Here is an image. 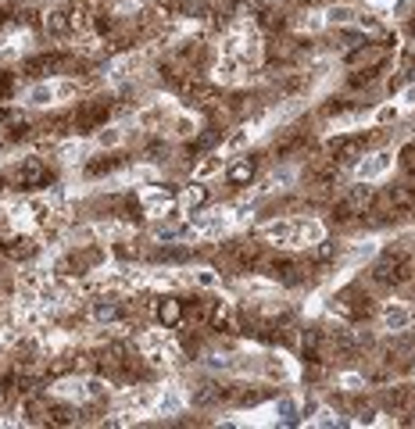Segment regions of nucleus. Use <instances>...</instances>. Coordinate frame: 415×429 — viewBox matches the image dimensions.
Here are the masks:
<instances>
[{
  "label": "nucleus",
  "mask_w": 415,
  "mask_h": 429,
  "mask_svg": "<svg viewBox=\"0 0 415 429\" xmlns=\"http://www.w3.org/2000/svg\"><path fill=\"white\" fill-rule=\"evenodd\" d=\"M411 272H415L411 254H408V250H397V247L383 250V258L373 265V279H376L380 286H401V283L411 279Z\"/></svg>",
  "instance_id": "obj_1"
},
{
  "label": "nucleus",
  "mask_w": 415,
  "mask_h": 429,
  "mask_svg": "<svg viewBox=\"0 0 415 429\" xmlns=\"http://www.w3.org/2000/svg\"><path fill=\"white\" fill-rule=\"evenodd\" d=\"M107 119H111V100L93 97V100H83L72 111V129L76 133H97V129L107 126Z\"/></svg>",
  "instance_id": "obj_2"
},
{
  "label": "nucleus",
  "mask_w": 415,
  "mask_h": 429,
  "mask_svg": "<svg viewBox=\"0 0 415 429\" xmlns=\"http://www.w3.org/2000/svg\"><path fill=\"white\" fill-rule=\"evenodd\" d=\"M333 311H340V315L351 318V322L369 318V315H373V297H369L362 286H344V290L333 297Z\"/></svg>",
  "instance_id": "obj_3"
},
{
  "label": "nucleus",
  "mask_w": 415,
  "mask_h": 429,
  "mask_svg": "<svg viewBox=\"0 0 415 429\" xmlns=\"http://www.w3.org/2000/svg\"><path fill=\"white\" fill-rule=\"evenodd\" d=\"M229 265L236 268V272H255V268L265 265V247L255 243V240H240L229 247Z\"/></svg>",
  "instance_id": "obj_4"
},
{
  "label": "nucleus",
  "mask_w": 415,
  "mask_h": 429,
  "mask_svg": "<svg viewBox=\"0 0 415 429\" xmlns=\"http://www.w3.org/2000/svg\"><path fill=\"white\" fill-rule=\"evenodd\" d=\"M265 272L272 276V279H279V283H301L305 279V268L293 261V258H286V254H265Z\"/></svg>",
  "instance_id": "obj_5"
},
{
  "label": "nucleus",
  "mask_w": 415,
  "mask_h": 429,
  "mask_svg": "<svg viewBox=\"0 0 415 429\" xmlns=\"http://www.w3.org/2000/svg\"><path fill=\"white\" fill-rule=\"evenodd\" d=\"M54 394L65 397V401H86V397H100L104 394V383L100 380H57L54 383Z\"/></svg>",
  "instance_id": "obj_6"
},
{
  "label": "nucleus",
  "mask_w": 415,
  "mask_h": 429,
  "mask_svg": "<svg viewBox=\"0 0 415 429\" xmlns=\"http://www.w3.org/2000/svg\"><path fill=\"white\" fill-rule=\"evenodd\" d=\"M369 136H340V140H329V157L337 165H347V161H358L362 150H366Z\"/></svg>",
  "instance_id": "obj_7"
},
{
  "label": "nucleus",
  "mask_w": 415,
  "mask_h": 429,
  "mask_svg": "<svg viewBox=\"0 0 415 429\" xmlns=\"http://www.w3.org/2000/svg\"><path fill=\"white\" fill-rule=\"evenodd\" d=\"M47 179H50V172H47V165H43L40 157H25L22 165L15 169V183H18V186H25V190L47 186Z\"/></svg>",
  "instance_id": "obj_8"
},
{
  "label": "nucleus",
  "mask_w": 415,
  "mask_h": 429,
  "mask_svg": "<svg viewBox=\"0 0 415 429\" xmlns=\"http://www.w3.org/2000/svg\"><path fill=\"white\" fill-rule=\"evenodd\" d=\"M62 65H65L62 54H33V58H25V61H22V72H25V75H33V79H40V75L57 72Z\"/></svg>",
  "instance_id": "obj_9"
},
{
  "label": "nucleus",
  "mask_w": 415,
  "mask_h": 429,
  "mask_svg": "<svg viewBox=\"0 0 415 429\" xmlns=\"http://www.w3.org/2000/svg\"><path fill=\"white\" fill-rule=\"evenodd\" d=\"M190 104L197 107V111H204V115H211V111H218V104H222V93H218V86H208V83H197L190 93Z\"/></svg>",
  "instance_id": "obj_10"
},
{
  "label": "nucleus",
  "mask_w": 415,
  "mask_h": 429,
  "mask_svg": "<svg viewBox=\"0 0 415 429\" xmlns=\"http://www.w3.org/2000/svg\"><path fill=\"white\" fill-rule=\"evenodd\" d=\"M308 147H312V136H308L305 129H290L286 136H279L276 154H279V157H293V154H301V150H308Z\"/></svg>",
  "instance_id": "obj_11"
},
{
  "label": "nucleus",
  "mask_w": 415,
  "mask_h": 429,
  "mask_svg": "<svg viewBox=\"0 0 415 429\" xmlns=\"http://www.w3.org/2000/svg\"><path fill=\"white\" fill-rule=\"evenodd\" d=\"M190 401H194L197 408H211V404H222V401H226V387H218V383L204 380V383H197V387L190 390Z\"/></svg>",
  "instance_id": "obj_12"
},
{
  "label": "nucleus",
  "mask_w": 415,
  "mask_h": 429,
  "mask_svg": "<svg viewBox=\"0 0 415 429\" xmlns=\"http://www.w3.org/2000/svg\"><path fill=\"white\" fill-rule=\"evenodd\" d=\"M36 250H40V243L33 236H11L4 243V258H11V261H29V258H36Z\"/></svg>",
  "instance_id": "obj_13"
},
{
  "label": "nucleus",
  "mask_w": 415,
  "mask_h": 429,
  "mask_svg": "<svg viewBox=\"0 0 415 429\" xmlns=\"http://www.w3.org/2000/svg\"><path fill=\"white\" fill-rule=\"evenodd\" d=\"M47 32L50 36H72L76 32V22H72V11H65V8H54L50 15H47Z\"/></svg>",
  "instance_id": "obj_14"
},
{
  "label": "nucleus",
  "mask_w": 415,
  "mask_h": 429,
  "mask_svg": "<svg viewBox=\"0 0 415 429\" xmlns=\"http://www.w3.org/2000/svg\"><path fill=\"white\" fill-rule=\"evenodd\" d=\"M383 404L394 411H411L415 408V387H390L383 394Z\"/></svg>",
  "instance_id": "obj_15"
},
{
  "label": "nucleus",
  "mask_w": 415,
  "mask_h": 429,
  "mask_svg": "<svg viewBox=\"0 0 415 429\" xmlns=\"http://www.w3.org/2000/svg\"><path fill=\"white\" fill-rule=\"evenodd\" d=\"M255 172H258V157H244V161H236V165L226 169V179H229L233 186H244V183L255 179Z\"/></svg>",
  "instance_id": "obj_16"
},
{
  "label": "nucleus",
  "mask_w": 415,
  "mask_h": 429,
  "mask_svg": "<svg viewBox=\"0 0 415 429\" xmlns=\"http://www.w3.org/2000/svg\"><path fill=\"white\" fill-rule=\"evenodd\" d=\"M344 200H347L354 211H358V214H369V211H373V204H376V193H373L369 186H351Z\"/></svg>",
  "instance_id": "obj_17"
},
{
  "label": "nucleus",
  "mask_w": 415,
  "mask_h": 429,
  "mask_svg": "<svg viewBox=\"0 0 415 429\" xmlns=\"http://www.w3.org/2000/svg\"><path fill=\"white\" fill-rule=\"evenodd\" d=\"M115 169H118V157H115V154H97V157H90V161H86V176H93V179L111 176Z\"/></svg>",
  "instance_id": "obj_18"
},
{
  "label": "nucleus",
  "mask_w": 415,
  "mask_h": 429,
  "mask_svg": "<svg viewBox=\"0 0 415 429\" xmlns=\"http://www.w3.org/2000/svg\"><path fill=\"white\" fill-rule=\"evenodd\" d=\"M183 315H187V311H183L180 301H161V304H158V318H161V326H168V330H172V326H180Z\"/></svg>",
  "instance_id": "obj_19"
},
{
  "label": "nucleus",
  "mask_w": 415,
  "mask_h": 429,
  "mask_svg": "<svg viewBox=\"0 0 415 429\" xmlns=\"http://www.w3.org/2000/svg\"><path fill=\"white\" fill-rule=\"evenodd\" d=\"M54 100H57V93H54V86H47V83L33 86L29 97H25V104H33V107H47V104H54Z\"/></svg>",
  "instance_id": "obj_20"
},
{
  "label": "nucleus",
  "mask_w": 415,
  "mask_h": 429,
  "mask_svg": "<svg viewBox=\"0 0 415 429\" xmlns=\"http://www.w3.org/2000/svg\"><path fill=\"white\" fill-rule=\"evenodd\" d=\"M333 258H337V247H333L329 240H322V243L312 247V258H308V261H312V268H322V265H329Z\"/></svg>",
  "instance_id": "obj_21"
},
{
  "label": "nucleus",
  "mask_w": 415,
  "mask_h": 429,
  "mask_svg": "<svg viewBox=\"0 0 415 429\" xmlns=\"http://www.w3.org/2000/svg\"><path fill=\"white\" fill-rule=\"evenodd\" d=\"M180 404H183V401H180V394H175V390L168 387V390L158 397V404H154V408H158V415H175V411H180Z\"/></svg>",
  "instance_id": "obj_22"
},
{
  "label": "nucleus",
  "mask_w": 415,
  "mask_h": 429,
  "mask_svg": "<svg viewBox=\"0 0 415 429\" xmlns=\"http://www.w3.org/2000/svg\"><path fill=\"white\" fill-rule=\"evenodd\" d=\"M329 214H333V226H351L358 211H354L347 200H340V204H333V211H329Z\"/></svg>",
  "instance_id": "obj_23"
},
{
  "label": "nucleus",
  "mask_w": 415,
  "mask_h": 429,
  "mask_svg": "<svg viewBox=\"0 0 415 429\" xmlns=\"http://www.w3.org/2000/svg\"><path fill=\"white\" fill-rule=\"evenodd\" d=\"M204 200H208V190H204V186H190V190L183 193V207H187V211H197Z\"/></svg>",
  "instance_id": "obj_24"
},
{
  "label": "nucleus",
  "mask_w": 415,
  "mask_h": 429,
  "mask_svg": "<svg viewBox=\"0 0 415 429\" xmlns=\"http://www.w3.org/2000/svg\"><path fill=\"white\" fill-rule=\"evenodd\" d=\"M218 169H222V157H215V154H211L208 161H201V165L194 169V176H197V179H208V176H215Z\"/></svg>",
  "instance_id": "obj_25"
},
{
  "label": "nucleus",
  "mask_w": 415,
  "mask_h": 429,
  "mask_svg": "<svg viewBox=\"0 0 415 429\" xmlns=\"http://www.w3.org/2000/svg\"><path fill=\"white\" fill-rule=\"evenodd\" d=\"M401 169H404V172L415 179V140L401 147Z\"/></svg>",
  "instance_id": "obj_26"
},
{
  "label": "nucleus",
  "mask_w": 415,
  "mask_h": 429,
  "mask_svg": "<svg viewBox=\"0 0 415 429\" xmlns=\"http://www.w3.org/2000/svg\"><path fill=\"white\" fill-rule=\"evenodd\" d=\"M122 140H126V129H122V126H111V129L100 133V143H104V147H115V143H122Z\"/></svg>",
  "instance_id": "obj_27"
},
{
  "label": "nucleus",
  "mask_w": 415,
  "mask_h": 429,
  "mask_svg": "<svg viewBox=\"0 0 415 429\" xmlns=\"http://www.w3.org/2000/svg\"><path fill=\"white\" fill-rule=\"evenodd\" d=\"M11 97H15V75L0 72V100H11Z\"/></svg>",
  "instance_id": "obj_28"
},
{
  "label": "nucleus",
  "mask_w": 415,
  "mask_h": 429,
  "mask_svg": "<svg viewBox=\"0 0 415 429\" xmlns=\"http://www.w3.org/2000/svg\"><path fill=\"white\" fill-rule=\"evenodd\" d=\"M383 318H387V326L394 330V326H404V322H408V311H404V308H387Z\"/></svg>",
  "instance_id": "obj_29"
},
{
  "label": "nucleus",
  "mask_w": 415,
  "mask_h": 429,
  "mask_svg": "<svg viewBox=\"0 0 415 429\" xmlns=\"http://www.w3.org/2000/svg\"><path fill=\"white\" fill-rule=\"evenodd\" d=\"M383 169H387V157L380 154L376 161H366V165H362V176H380Z\"/></svg>",
  "instance_id": "obj_30"
},
{
  "label": "nucleus",
  "mask_w": 415,
  "mask_h": 429,
  "mask_svg": "<svg viewBox=\"0 0 415 429\" xmlns=\"http://www.w3.org/2000/svg\"><path fill=\"white\" fill-rule=\"evenodd\" d=\"M122 311H118V304H97V318L100 322H111V318H118Z\"/></svg>",
  "instance_id": "obj_31"
},
{
  "label": "nucleus",
  "mask_w": 415,
  "mask_h": 429,
  "mask_svg": "<svg viewBox=\"0 0 415 429\" xmlns=\"http://www.w3.org/2000/svg\"><path fill=\"white\" fill-rule=\"evenodd\" d=\"M54 93H57V100H69V97H76V93H79V86H76V83H57V86H54Z\"/></svg>",
  "instance_id": "obj_32"
},
{
  "label": "nucleus",
  "mask_w": 415,
  "mask_h": 429,
  "mask_svg": "<svg viewBox=\"0 0 415 429\" xmlns=\"http://www.w3.org/2000/svg\"><path fill=\"white\" fill-rule=\"evenodd\" d=\"M344 111H347V100H333L322 107V115H344Z\"/></svg>",
  "instance_id": "obj_33"
},
{
  "label": "nucleus",
  "mask_w": 415,
  "mask_h": 429,
  "mask_svg": "<svg viewBox=\"0 0 415 429\" xmlns=\"http://www.w3.org/2000/svg\"><path fill=\"white\" fill-rule=\"evenodd\" d=\"M194 283L197 286H215V276L208 272V268H201V272H194Z\"/></svg>",
  "instance_id": "obj_34"
},
{
  "label": "nucleus",
  "mask_w": 415,
  "mask_h": 429,
  "mask_svg": "<svg viewBox=\"0 0 415 429\" xmlns=\"http://www.w3.org/2000/svg\"><path fill=\"white\" fill-rule=\"evenodd\" d=\"M175 133H180V136H190V133H194V122H190V119H180V122H175Z\"/></svg>",
  "instance_id": "obj_35"
},
{
  "label": "nucleus",
  "mask_w": 415,
  "mask_h": 429,
  "mask_svg": "<svg viewBox=\"0 0 415 429\" xmlns=\"http://www.w3.org/2000/svg\"><path fill=\"white\" fill-rule=\"evenodd\" d=\"M8 229H11V211L0 207V233H8Z\"/></svg>",
  "instance_id": "obj_36"
},
{
  "label": "nucleus",
  "mask_w": 415,
  "mask_h": 429,
  "mask_svg": "<svg viewBox=\"0 0 415 429\" xmlns=\"http://www.w3.org/2000/svg\"><path fill=\"white\" fill-rule=\"evenodd\" d=\"M415 75V54H408L404 58V79H411Z\"/></svg>",
  "instance_id": "obj_37"
}]
</instances>
